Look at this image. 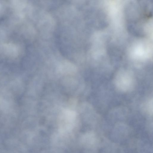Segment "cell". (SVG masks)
<instances>
[{
    "label": "cell",
    "mask_w": 153,
    "mask_h": 153,
    "mask_svg": "<svg viewBox=\"0 0 153 153\" xmlns=\"http://www.w3.org/2000/svg\"><path fill=\"white\" fill-rule=\"evenodd\" d=\"M76 113L73 110L63 108L59 117V129L61 131H69L73 127L76 118Z\"/></svg>",
    "instance_id": "1"
},
{
    "label": "cell",
    "mask_w": 153,
    "mask_h": 153,
    "mask_svg": "<svg viewBox=\"0 0 153 153\" xmlns=\"http://www.w3.org/2000/svg\"><path fill=\"white\" fill-rule=\"evenodd\" d=\"M133 83L132 75L128 71H121L117 75L116 85L122 91H127L131 89Z\"/></svg>",
    "instance_id": "2"
},
{
    "label": "cell",
    "mask_w": 153,
    "mask_h": 153,
    "mask_svg": "<svg viewBox=\"0 0 153 153\" xmlns=\"http://www.w3.org/2000/svg\"><path fill=\"white\" fill-rule=\"evenodd\" d=\"M76 71L75 65L67 61L61 62L57 68V72L62 74H71L75 73Z\"/></svg>",
    "instance_id": "3"
}]
</instances>
